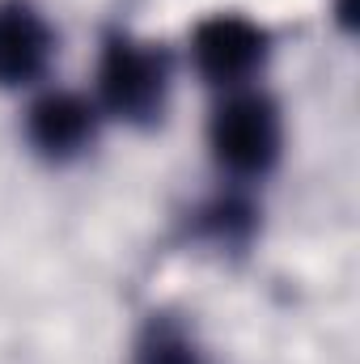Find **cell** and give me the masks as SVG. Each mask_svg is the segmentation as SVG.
I'll return each instance as SVG.
<instances>
[{
    "label": "cell",
    "mask_w": 360,
    "mask_h": 364,
    "mask_svg": "<svg viewBox=\"0 0 360 364\" xmlns=\"http://www.w3.org/2000/svg\"><path fill=\"white\" fill-rule=\"evenodd\" d=\"M166 55L149 43L123 38L115 34L102 51V68H97V90L110 114L127 119V123H153L166 106Z\"/></svg>",
    "instance_id": "cell-1"
},
{
    "label": "cell",
    "mask_w": 360,
    "mask_h": 364,
    "mask_svg": "<svg viewBox=\"0 0 360 364\" xmlns=\"http://www.w3.org/2000/svg\"><path fill=\"white\" fill-rule=\"evenodd\" d=\"M212 153L233 174H263L280 153V114L263 93H233L212 114Z\"/></svg>",
    "instance_id": "cell-2"
},
{
    "label": "cell",
    "mask_w": 360,
    "mask_h": 364,
    "mask_svg": "<svg viewBox=\"0 0 360 364\" xmlns=\"http://www.w3.org/2000/svg\"><path fill=\"white\" fill-rule=\"evenodd\" d=\"M263 55H268V34L250 17L216 13L195 26V60H199L203 77H212L221 85L246 81L263 64Z\"/></svg>",
    "instance_id": "cell-3"
},
{
    "label": "cell",
    "mask_w": 360,
    "mask_h": 364,
    "mask_svg": "<svg viewBox=\"0 0 360 364\" xmlns=\"http://www.w3.org/2000/svg\"><path fill=\"white\" fill-rule=\"evenodd\" d=\"M51 60V30L26 0H0V85H30Z\"/></svg>",
    "instance_id": "cell-4"
},
{
    "label": "cell",
    "mask_w": 360,
    "mask_h": 364,
    "mask_svg": "<svg viewBox=\"0 0 360 364\" xmlns=\"http://www.w3.org/2000/svg\"><path fill=\"white\" fill-rule=\"evenodd\" d=\"M97 132V114L77 93H47L30 110V140L47 157H73L81 153Z\"/></svg>",
    "instance_id": "cell-5"
},
{
    "label": "cell",
    "mask_w": 360,
    "mask_h": 364,
    "mask_svg": "<svg viewBox=\"0 0 360 364\" xmlns=\"http://www.w3.org/2000/svg\"><path fill=\"white\" fill-rule=\"evenodd\" d=\"M136 364H203L199 348L174 331V326H153L140 343H136Z\"/></svg>",
    "instance_id": "cell-6"
}]
</instances>
